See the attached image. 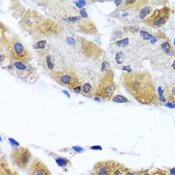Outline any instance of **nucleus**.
I'll list each match as a JSON object with an SVG mask.
<instances>
[{
  "instance_id": "obj_17",
  "label": "nucleus",
  "mask_w": 175,
  "mask_h": 175,
  "mask_svg": "<svg viewBox=\"0 0 175 175\" xmlns=\"http://www.w3.org/2000/svg\"><path fill=\"white\" fill-rule=\"evenodd\" d=\"M110 68V63L107 61H104L102 64V69L101 71L102 73H107L109 71Z\"/></svg>"
},
{
  "instance_id": "obj_16",
  "label": "nucleus",
  "mask_w": 175,
  "mask_h": 175,
  "mask_svg": "<svg viewBox=\"0 0 175 175\" xmlns=\"http://www.w3.org/2000/svg\"><path fill=\"white\" fill-rule=\"evenodd\" d=\"M129 39L126 38L116 42V44L119 47H125L129 44Z\"/></svg>"
},
{
  "instance_id": "obj_33",
  "label": "nucleus",
  "mask_w": 175,
  "mask_h": 175,
  "mask_svg": "<svg viewBox=\"0 0 175 175\" xmlns=\"http://www.w3.org/2000/svg\"><path fill=\"white\" fill-rule=\"evenodd\" d=\"M172 67H173V69H174V70H175V60L174 61V62H173V64H172Z\"/></svg>"
},
{
  "instance_id": "obj_37",
  "label": "nucleus",
  "mask_w": 175,
  "mask_h": 175,
  "mask_svg": "<svg viewBox=\"0 0 175 175\" xmlns=\"http://www.w3.org/2000/svg\"><path fill=\"white\" fill-rule=\"evenodd\" d=\"M149 175V174H145V175Z\"/></svg>"
},
{
  "instance_id": "obj_13",
  "label": "nucleus",
  "mask_w": 175,
  "mask_h": 175,
  "mask_svg": "<svg viewBox=\"0 0 175 175\" xmlns=\"http://www.w3.org/2000/svg\"><path fill=\"white\" fill-rule=\"evenodd\" d=\"M14 66L19 71H22L26 70L27 69V66L23 62L20 61H16L14 63Z\"/></svg>"
},
{
  "instance_id": "obj_23",
  "label": "nucleus",
  "mask_w": 175,
  "mask_h": 175,
  "mask_svg": "<svg viewBox=\"0 0 175 175\" xmlns=\"http://www.w3.org/2000/svg\"><path fill=\"white\" fill-rule=\"evenodd\" d=\"M67 40V43H68L69 45H74L76 44L75 40L73 39L72 38L68 37Z\"/></svg>"
},
{
  "instance_id": "obj_26",
  "label": "nucleus",
  "mask_w": 175,
  "mask_h": 175,
  "mask_svg": "<svg viewBox=\"0 0 175 175\" xmlns=\"http://www.w3.org/2000/svg\"><path fill=\"white\" fill-rule=\"evenodd\" d=\"M81 88L80 86H77L73 89L74 92L77 94H79L81 92Z\"/></svg>"
},
{
  "instance_id": "obj_35",
  "label": "nucleus",
  "mask_w": 175,
  "mask_h": 175,
  "mask_svg": "<svg viewBox=\"0 0 175 175\" xmlns=\"http://www.w3.org/2000/svg\"><path fill=\"white\" fill-rule=\"evenodd\" d=\"M167 175V174H165V173H164V174H161V175H160V174H159V175Z\"/></svg>"
},
{
  "instance_id": "obj_32",
  "label": "nucleus",
  "mask_w": 175,
  "mask_h": 175,
  "mask_svg": "<svg viewBox=\"0 0 175 175\" xmlns=\"http://www.w3.org/2000/svg\"><path fill=\"white\" fill-rule=\"evenodd\" d=\"M126 175H139L137 174V173H130V172H128V173H127Z\"/></svg>"
},
{
  "instance_id": "obj_20",
  "label": "nucleus",
  "mask_w": 175,
  "mask_h": 175,
  "mask_svg": "<svg viewBox=\"0 0 175 175\" xmlns=\"http://www.w3.org/2000/svg\"><path fill=\"white\" fill-rule=\"evenodd\" d=\"M158 92L159 94V98H160V100L163 102H166V100L165 98L164 97L163 94L164 93V91L162 89L161 87H158Z\"/></svg>"
},
{
  "instance_id": "obj_28",
  "label": "nucleus",
  "mask_w": 175,
  "mask_h": 175,
  "mask_svg": "<svg viewBox=\"0 0 175 175\" xmlns=\"http://www.w3.org/2000/svg\"><path fill=\"white\" fill-rule=\"evenodd\" d=\"M166 106H167V107L170 108H175V105L172 104L169 102L166 105Z\"/></svg>"
},
{
  "instance_id": "obj_6",
  "label": "nucleus",
  "mask_w": 175,
  "mask_h": 175,
  "mask_svg": "<svg viewBox=\"0 0 175 175\" xmlns=\"http://www.w3.org/2000/svg\"><path fill=\"white\" fill-rule=\"evenodd\" d=\"M4 161L2 160L1 161L0 175H20L16 171L11 169L8 164Z\"/></svg>"
},
{
  "instance_id": "obj_24",
  "label": "nucleus",
  "mask_w": 175,
  "mask_h": 175,
  "mask_svg": "<svg viewBox=\"0 0 175 175\" xmlns=\"http://www.w3.org/2000/svg\"><path fill=\"white\" fill-rule=\"evenodd\" d=\"M123 70L124 71H126L128 72V73H131L132 72V69L131 68V66L130 65H128V66H123L122 68Z\"/></svg>"
},
{
  "instance_id": "obj_8",
  "label": "nucleus",
  "mask_w": 175,
  "mask_h": 175,
  "mask_svg": "<svg viewBox=\"0 0 175 175\" xmlns=\"http://www.w3.org/2000/svg\"><path fill=\"white\" fill-rule=\"evenodd\" d=\"M162 50L165 52L167 55L169 56H173L174 55V52L170 43L168 42H164L161 45Z\"/></svg>"
},
{
  "instance_id": "obj_1",
  "label": "nucleus",
  "mask_w": 175,
  "mask_h": 175,
  "mask_svg": "<svg viewBox=\"0 0 175 175\" xmlns=\"http://www.w3.org/2000/svg\"><path fill=\"white\" fill-rule=\"evenodd\" d=\"M10 157L14 165L21 170L28 168L33 160L31 152L24 147H17L13 148L11 153Z\"/></svg>"
},
{
  "instance_id": "obj_10",
  "label": "nucleus",
  "mask_w": 175,
  "mask_h": 175,
  "mask_svg": "<svg viewBox=\"0 0 175 175\" xmlns=\"http://www.w3.org/2000/svg\"><path fill=\"white\" fill-rule=\"evenodd\" d=\"M51 55H48L46 58V62L48 69L52 70L54 68V59Z\"/></svg>"
},
{
  "instance_id": "obj_22",
  "label": "nucleus",
  "mask_w": 175,
  "mask_h": 175,
  "mask_svg": "<svg viewBox=\"0 0 175 175\" xmlns=\"http://www.w3.org/2000/svg\"><path fill=\"white\" fill-rule=\"evenodd\" d=\"M80 17H68V21L70 22H75L76 21L80 20Z\"/></svg>"
},
{
  "instance_id": "obj_19",
  "label": "nucleus",
  "mask_w": 175,
  "mask_h": 175,
  "mask_svg": "<svg viewBox=\"0 0 175 175\" xmlns=\"http://www.w3.org/2000/svg\"><path fill=\"white\" fill-rule=\"evenodd\" d=\"M91 88H92V86H91L90 83H84L83 86V91L84 93L87 94V93H89L91 91Z\"/></svg>"
},
{
  "instance_id": "obj_18",
  "label": "nucleus",
  "mask_w": 175,
  "mask_h": 175,
  "mask_svg": "<svg viewBox=\"0 0 175 175\" xmlns=\"http://www.w3.org/2000/svg\"><path fill=\"white\" fill-rule=\"evenodd\" d=\"M140 34L141 36L142 37L143 39H144V40H149V39H151V38L152 37V35H150L149 33H148L147 32L145 31H140Z\"/></svg>"
},
{
  "instance_id": "obj_12",
  "label": "nucleus",
  "mask_w": 175,
  "mask_h": 175,
  "mask_svg": "<svg viewBox=\"0 0 175 175\" xmlns=\"http://www.w3.org/2000/svg\"><path fill=\"white\" fill-rule=\"evenodd\" d=\"M112 101L116 103H126L128 102V100L126 98L121 95H116L113 97Z\"/></svg>"
},
{
  "instance_id": "obj_4",
  "label": "nucleus",
  "mask_w": 175,
  "mask_h": 175,
  "mask_svg": "<svg viewBox=\"0 0 175 175\" xmlns=\"http://www.w3.org/2000/svg\"><path fill=\"white\" fill-rule=\"evenodd\" d=\"M116 170L109 162H100L96 164L92 170V175H114Z\"/></svg>"
},
{
  "instance_id": "obj_9",
  "label": "nucleus",
  "mask_w": 175,
  "mask_h": 175,
  "mask_svg": "<svg viewBox=\"0 0 175 175\" xmlns=\"http://www.w3.org/2000/svg\"><path fill=\"white\" fill-rule=\"evenodd\" d=\"M152 11V8L150 6H147V7L142 8V9L141 10L139 15L140 18L141 19H144L148 15L151 13Z\"/></svg>"
},
{
  "instance_id": "obj_21",
  "label": "nucleus",
  "mask_w": 175,
  "mask_h": 175,
  "mask_svg": "<svg viewBox=\"0 0 175 175\" xmlns=\"http://www.w3.org/2000/svg\"><path fill=\"white\" fill-rule=\"evenodd\" d=\"M77 7L79 8H82L83 7H84L86 5V2L84 0H80V1H78L75 3Z\"/></svg>"
},
{
  "instance_id": "obj_3",
  "label": "nucleus",
  "mask_w": 175,
  "mask_h": 175,
  "mask_svg": "<svg viewBox=\"0 0 175 175\" xmlns=\"http://www.w3.org/2000/svg\"><path fill=\"white\" fill-rule=\"evenodd\" d=\"M56 80L62 86L73 89L78 86L79 80L76 76H74L70 73H61V74L56 77Z\"/></svg>"
},
{
  "instance_id": "obj_15",
  "label": "nucleus",
  "mask_w": 175,
  "mask_h": 175,
  "mask_svg": "<svg viewBox=\"0 0 175 175\" xmlns=\"http://www.w3.org/2000/svg\"><path fill=\"white\" fill-rule=\"evenodd\" d=\"M46 44V40H41L35 43L33 45V48L35 49H44Z\"/></svg>"
},
{
  "instance_id": "obj_14",
  "label": "nucleus",
  "mask_w": 175,
  "mask_h": 175,
  "mask_svg": "<svg viewBox=\"0 0 175 175\" xmlns=\"http://www.w3.org/2000/svg\"><path fill=\"white\" fill-rule=\"evenodd\" d=\"M125 56L122 52H118L116 55V61L118 64H123L124 62Z\"/></svg>"
},
{
  "instance_id": "obj_30",
  "label": "nucleus",
  "mask_w": 175,
  "mask_h": 175,
  "mask_svg": "<svg viewBox=\"0 0 175 175\" xmlns=\"http://www.w3.org/2000/svg\"><path fill=\"white\" fill-rule=\"evenodd\" d=\"M170 175H175V168H172L170 171Z\"/></svg>"
},
{
  "instance_id": "obj_11",
  "label": "nucleus",
  "mask_w": 175,
  "mask_h": 175,
  "mask_svg": "<svg viewBox=\"0 0 175 175\" xmlns=\"http://www.w3.org/2000/svg\"><path fill=\"white\" fill-rule=\"evenodd\" d=\"M167 15H161L157 18V20L154 22V25L155 26L160 27L163 24H165V22L167 21Z\"/></svg>"
},
{
  "instance_id": "obj_29",
  "label": "nucleus",
  "mask_w": 175,
  "mask_h": 175,
  "mask_svg": "<svg viewBox=\"0 0 175 175\" xmlns=\"http://www.w3.org/2000/svg\"><path fill=\"white\" fill-rule=\"evenodd\" d=\"M121 2H122V1H121V0H116V1H114L115 4H116L117 7H118L121 4Z\"/></svg>"
},
{
  "instance_id": "obj_25",
  "label": "nucleus",
  "mask_w": 175,
  "mask_h": 175,
  "mask_svg": "<svg viewBox=\"0 0 175 175\" xmlns=\"http://www.w3.org/2000/svg\"><path fill=\"white\" fill-rule=\"evenodd\" d=\"M80 14L81 16L82 17H88V14H87V13L86 12V9L85 8L81 10L80 11Z\"/></svg>"
},
{
  "instance_id": "obj_7",
  "label": "nucleus",
  "mask_w": 175,
  "mask_h": 175,
  "mask_svg": "<svg viewBox=\"0 0 175 175\" xmlns=\"http://www.w3.org/2000/svg\"><path fill=\"white\" fill-rule=\"evenodd\" d=\"M50 154H51V156L53 157L54 159L56 160V162L59 166L62 167L66 168L69 167L71 165V162L70 160L67 159L66 158L58 155L55 153H50Z\"/></svg>"
},
{
  "instance_id": "obj_2",
  "label": "nucleus",
  "mask_w": 175,
  "mask_h": 175,
  "mask_svg": "<svg viewBox=\"0 0 175 175\" xmlns=\"http://www.w3.org/2000/svg\"><path fill=\"white\" fill-rule=\"evenodd\" d=\"M29 167V175H52L45 164L38 158L33 159Z\"/></svg>"
},
{
  "instance_id": "obj_27",
  "label": "nucleus",
  "mask_w": 175,
  "mask_h": 175,
  "mask_svg": "<svg viewBox=\"0 0 175 175\" xmlns=\"http://www.w3.org/2000/svg\"><path fill=\"white\" fill-rule=\"evenodd\" d=\"M156 41H157V39H156V38L155 36H152L151 39H150V43L151 44H154Z\"/></svg>"
},
{
  "instance_id": "obj_34",
  "label": "nucleus",
  "mask_w": 175,
  "mask_h": 175,
  "mask_svg": "<svg viewBox=\"0 0 175 175\" xmlns=\"http://www.w3.org/2000/svg\"><path fill=\"white\" fill-rule=\"evenodd\" d=\"M128 14H127V13H125V14H123V17H126L127 16H128Z\"/></svg>"
},
{
  "instance_id": "obj_36",
  "label": "nucleus",
  "mask_w": 175,
  "mask_h": 175,
  "mask_svg": "<svg viewBox=\"0 0 175 175\" xmlns=\"http://www.w3.org/2000/svg\"><path fill=\"white\" fill-rule=\"evenodd\" d=\"M174 45H175V40H174Z\"/></svg>"
},
{
  "instance_id": "obj_31",
  "label": "nucleus",
  "mask_w": 175,
  "mask_h": 175,
  "mask_svg": "<svg viewBox=\"0 0 175 175\" xmlns=\"http://www.w3.org/2000/svg\"><path fill=\"white\" fill-rule=\"evenodd\" d=\"M135 1H127L126 3L127 4H131V3H134Z\"/></svg>"
},
{
  "instance_id": "obj_5",
  "label": "nucleus",
  "mask_w": 175,
  "mask_h": 175,
  "mask_svg": "<svg viewBox=\"0 0 175 175\" xmlns=\"http://www.w3.org/2000/svg\"><path fill=\"white\" fill-rule=\"evenodd\" d=\"M10 49L14 58L19 60L27 58L28 52L23 45L18 40H14L10 45Z\"/></svg>"
}]
</instances>
